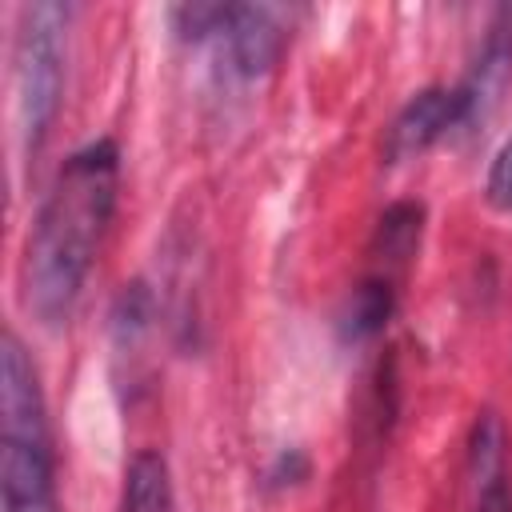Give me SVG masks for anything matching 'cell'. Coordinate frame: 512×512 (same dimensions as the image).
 <instances>
[{
  "instance_id": "cell-10",
  "label": "cell",
  "mask_w": 512,
  "mask_h": 512,
  "mask_svg": "<svg viewBox=\"0 0 512 512\" xmlns=\"http://www.w3.org/2000/svg\"><path fill=\"white\" fill-rule=\"evenodd\" d=\"M420 228H424V208L412 200L392 204L380 224H376V252L384 260H408L420 244Z\"/></svg>"
},
{
  "instance_id": "cell-12",
  "label": "cell",
  "mask_w": 512,
  "mask_h": 512,
  "mask_svg": "<svg viewBox=\"0 0 512 512\" xmlns=\"http://www.w3.org/2000/svg\"><path fill=\"white\" fill-rule=\"evenodd\" d=\"M304 472H308V460L292 448V452H280V456H276V464H272L268 480H272V484H296Z\"/></svg>"
},
{
  "instance_id": "cell-7",
  "label": "cell",
  "mask_w": 512,
  "mask_h": 512,
  "mask_svg": "<svg viewBox=\"0 0 512 512\" xmlns=\"http://www.w3.org/2000/svg\"><path fill=\"white\" fill-rule=\"evenodd\" d=\"M512 80V8H500V16L492 20L484 48L472 64V72L460 80V92L468 100V124L488 120L504 96Z\"/></svg>"
},
{
  "instance_id": "cell-11",
  "label": "cell",
  "mask_w": 512,
  "mask_h": 512,
  "mask_svg": "<svg viewBox=\"0 0 512 512\" xmlns=\"http://www.w3.org/2000/svg\"><path fill=\"white\" fill-rule=\"evenodd\" d=\"M484 196H488L492 208L512 212V132L504 136V144L496 148V156H492V164H488Z\"/></svg>"
},
{
  "instance_id": "cell-8",
  "label": "cell",
  "mask_w": 512,
  "mask_h": 512,
  "mask_svg": "<svg viewBox=\"0 0 512 512\" xmlns=\"http://www.w3.org/2000/svg\"><path fill=\"white\" fill-rule=\"evenodd\" d=\"M120 512H176V492L164 452L140 448L128 460L120 484Z\"/></svg>"
},
{
  "instance_id": "cell-9",
  "label": "cell",
  "mask_w": 512,
  "mask_h": 512,
  "mask_svg": "<svg viewBox=\"0 0 512 512\" xmlns=\"http://www.w3.org/2000/svg\"><path fill=\"white\" fill-rule=\"evenodd\" d=\"M396 308V292H392V280L384 276H368L352 288V296L344 300V312H340V332L344 340H368L376 336L388 316Z\"/></svg>"
},
{
  "instance_id": "cell-4",
  "label": "cell",
  "mask_w": 512,
  "mask_h": 512,
  "mask_svg": "<svg viewBox=\"0 0 512 512\" xmlns=\"http://www.w3.org/2000/svg\"><path fill=\"white\" fill-rule=\"evenodd\" d=\"M460 124H468V100H464L460 84L456 88H444V84L420 88L392 116L388 136H384V156H388V164L416 160L420 152H428L440 136H448Z\"/></svg>"
},
{
  "instance_id": "cell-6",
  "label": "cell",
  "mask_w": 512,
  "mask_h": 512,
  "mask_svg": "<svg viewBox=\"0 0 512 512\" xmlns=\"http://www.w3.org/2000/svg\"><path fill=\"white\" fill-rule=\"evenodd\" d=\"M468 484H472V512H512L508 428L492 408H484L468 432Z\"/></svg>"
},
{
  "instance_id": "cell-1",
  "label": "cell",
  "mask_w": 512,
  "mask_h": 512,
  "mask_svg": "<svg viewBox=\"0 0 512 512\" xmlns=\"http://www.w3.org/2000/svg\"><path fill=\"white\" fill-rule=\"evenodd\" d=\"M120 152L108 136L76 148L56 172L24 240L20 300L44 328L68 324L116 212Z\"/></svg>"
},
{
  "instance_id": "cell-3",
  "label": "cell",
  "mask_w": 512,
  "mask_h": 512,
  "mask_svg": "<svg viewBox=\"0 0 512 512\" xmlns=\"http://www.w3.org/2000/svg\"><path fill=\"white\" fill-rule=\"evenodd\" d=\"M68 4L36 0L20 8L16 48H12V108H16V140L20 156L32 164L52 136L64 68H68Z\"/></svg>"
},
{
  "instance_id": "cell-2",
  "label": "cell",
  "mask_w": 512,
  "mask_h": 512,
  "mask_svg": "<svg viewBox=\"0 0 512 512\" xmlns=\"http://www.w3.org/2000/svg\"><path fill=\"white\" fill-rule=\"evenodd\" d=\"M0 492L4 512H60L40 372L16 332L0 340Z\"/></svg>"
},
{
  "instance_id": "cell-5",
  "label": "cell",
  "mask_w": 512,
  "mask_h": 512,
  "mask_svg": "<svg viewBox=\"0 0 512 512\" xmlns=\"http://www.w3.org/2000/svg\"><path fill=\"white\" fill-rule=\"evenodd\" d=\"M232 72L244 80H256L264 72H272V64L280 60L284 44H288V24H284V8L272 4H224V20L216 28V36Z\"/></svg>"
}]
</instances>
